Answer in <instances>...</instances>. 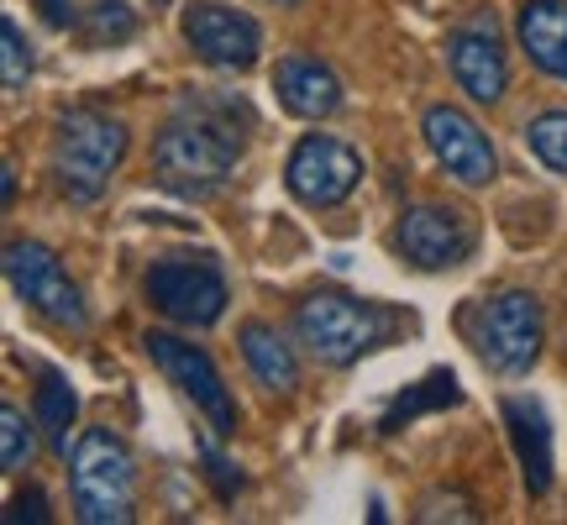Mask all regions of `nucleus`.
<instances>
[{
	"label": "nucleus",
	"mask_w": 567,
	"mask_h": 525,
	"mask_svg": "<svg viewBox=\"0 0 567 525\" xmlns=\"http://www.w3.org/2000/svg\"><path fill=\"white\" fill-rule=\"evenodd\" d=\"M284 184H289V195L300 205L331 210V205H342L347 195L363 184V158H358L342 137L310 132V137L295 142V153L284 163Z\"/></svg>",
	"instance_id": "nucleus-8"
},
{
	"label": "nucleus",
	"mask_w": 567,
	"mask_h": 525,
	"mask_svg": "<svg viewBox=\"0 0 567 525\" xmlns=\"http://www.w3.org/2000/svg\"><path fill=\"white\" fill-rule=\"evenodd\" d=\"M478 243V231L467 222V210L457 205H436V200H421L400 210V222H394V253L410 262V268H421V274H442L452 262H463Z\"/></svg>",
	"instance_id": "nucleus-9"
},
{
	"label": "nucleus",
	"mask_w": 567,
	"mask_h": 525,
	"mask_svg": "<svg viewBox=\"0 0 567 525\" xmlns=\"http://www.w3.org/2000/svg\"><path fill=\"white\" fill-rule=\"evenodd\" d=\"M384 326H389V316L379 305L352 300L342 289H316V295H305L295 305V331L310 347V358H321L326 368L358 363L368 347L384 342Z\"/></svg>",
	"instance_id": "nucleus-4"
},
{
	"label": "nucleus",
	"mask_w": 567,
	"mask_h": 525,
	"mask_svg": "<svg viewBox=\"0 0 567 525\" xmlns=\"http://www.w3.org/2000/svg\"><path fill=\"white\" fill-rule=\"evenodd\" d=\"M69 488L84 525H126L137 515V463L116 431L90 425L69 446Z\"/></svg>",
	"instance_id": "nucleus-2"
},
{
	"label": "nucleus",
	"mask_w": 567,
	"mask_h": 525,
	"mask_svg": "<svg viewBox=\"0 0 567 525\" xmlns=\"http://www.w3.org/2000/svg\"><path fill=\"white\" fill-rule=\"evenodd\" d=\"M32 425H27V415H21L17 404L6 400L0 404V467L6 473H21V467L32 463Z\"/></svg>",
	"instance_id": "nucleus-23"
},
{
	"label": "nucleus",
	"mask_w": 567,
	"mask_h": 525,
	"mask_svg": "<svg viewBox=\"0 0 567 525\" xmlns=\"http://www.w3.org/2000/svg\"><path fill=\"white\" fill-rule=\"evenodd\" d=\"M526 142L551 174H567V111H542V116L526 126Z\"/></svg>",
	"instance_id": "nucleus-21"
},
{
	"label": "nucleus",
	"mask_w": 567,
	"mask_h": 525,
	"mask_svg": "<svg viewBox=\"0 0 567 525\" xmlns=\"http://www.w3.org/2000/svg\"><path fill=\"white\" fill-rule=\"evenodd\" d=\"M274 90H279V105L289 116H305V122H321L342 105V80L326 69L321 59H305V53H289L274 69Z\"/></svg>",
	"instance_id": "nucleus-14"
},
{
	"label": "nucleus",
	"mask_w": 567,
	"mask_h": 525,
	"mask_svg": "<svg viewBox=\"0 0 567 525\" xmlns=\"http://www.w3.org/2000/svg\"><path fill=\"white\" fill-rule=\"evenodd\" d=\"M463 400V389H457V379L446 373V368H436V373H425L421 384H410L400 400L389 404L384 415H379V431L384 436H394V431H405L410 421H421L425 410H446V404Z\"/></svg>",
	"instance_id": "nucleus-18"
},
{
	"label": "nucleus",
	"mask_w": 567,
	"mask_h": 525,
	"mask_svg": "<svg viewBox=\"0 0 567 525\" xmlns=\"http://www.w3.org/2000/svg\"><path fill=\"white\" fill-rule=\"evenodd\" d=\"M80 32L90 48H105V42L116 48V42L137 38V17H132V6H122V0H95L90 17L80 21Z\"/></svg>",
	"instance_id": "nucleus-20"
},
{
	"label": "nucleus",
	"mask_w": 567,
	"mask_h": 525,
	"mask_svg": "<svg viewBox=\"0 0 567 525\" xmlns=\"http://www.w3.org/2000/svg\"><path fill=\"white\" fill-rule=\"evenodd\" d=\"M48 515H53V509H48V494H42V488H21L17 500H11V509H6V525H21V521L42 525Z\"/></svg>",
	"instance_id": "nucleus-25"
},
{
	"label": "nucleus",
	"mask_w": 567,
	"mask_h": 525,
	"mask_svg": "<svg viewBox=\"0 0 567 525\" xmlns=\"http://www.w3.org/2000/svg\"><path fill=\"white\" fill-rule=\"evenodd\" d=\"M252 132V105L237 95H210L195 90L179 101V116L153 137V168L158 184L184 200H210L221 195L237 158L247 153Z\"/></svg>",
	"instance_id": "nucleus-1"
},
{
	"label": "nucleus",
	"mask_w": 567,
	"mask_h": 525,
	"mask_svg": "<svg viewBox=\"0 0 567 525\" xmlns=\"http://www.w3.org/2000/svg\"><path fill=\"white\" fill-rule=\"evenodd\" d=\"M0 195H6V205L17 200V163H6V168H0Z\"/></svg>",
	"instance_id": "nucleus-27"
},
{
	"label": "nucleus",
	"mask_w": 567,
	"mask_h": 525,
	"mask_svg": "<svg viewBox=\"0 0 567 525\" xmlns=\"http://www.w3.org/2000/svg\"><path fill=\"white\" fill-rule=\"evenodd\" d=\"M184 42L195 48V59H205L210 69H252L264 53V27L221 0H200L184 11Z\"/></svg>",
	"instance_id": "nucleus-11"
},
{
	"label": "nucleus",
	"mask_w": 567,
	"mask_h": 525,
	"mask_svg": "<svg viewBox=\"0 0 567 525\" xmlns=\"http://www.w3.org/2000/svg\"><path fill=\"white\" fill-rule=\"evenodd\" d=\"M515 38L542 74L567 80V0H526L515 17Z\"/></svg>",
	"instance_id": "nucleus-16"
},
{
	"label": "nucleus",
	"mask_w": 567,
	"mask_h": 525,
	"mask_svg": "<svg viewBox=\"0 0 567 525\" xmlns=\"http://www.w3.org/2000/svg\"><path fill=\"white\" fill-rule=\"evenodd\" d=\"M446 63H452V80L463 84L478 105L505 101L509 63H505V48H499V27H494L488 11L467 17L463 27L446 32Z\"/></svg>",
	"instance_id": "nucleus-13"
},
{
	"label": "nucleus",
	"mask_w": 567,
	"mask_h": 525,
	"mask_svg": "<svg viewBox=\"0 0 567 525\" xmlns=\"http://www.w3.org/2000/svg\"><path fill=\"white\" fill-rule=\"evenodd\" d=\"M499 415L509 425V442H515V457H520V473H526L530 494H547L551 488V421L547 410L526 394H509L499 404Z\"/></svg>",
	"instance_id": "nucleus-15"
},
{
	"label": "nucleus",
	"mask_w": 567,
	"mask_h": 525,
	"mask_svg": "<svg viewBox=\"0 0 567 525\" xmlns=\"http://www.w3.org/2000/svg\"><path fill=\"white\" fill-rule=\"evenodd\" d=\"M142 347H147V358L163 368V379H168V384H179L184 394L195 400V410L210 421L216 436H231V431H237V400H231L221 368L210 363V352H205V347L184 342V337H174V331H147Z\"/></svg>",
	"instance_id": "nucleus-7"
},
{
	"label": "nucleus",
	"mask_w": 567,
	"mask_h": 525,
	"mask_svg": "<svg viewBox=\"0 0 567 525\" xmlns=\"http://www.w3.org/2000/svg\"><path fill=\"white\" fill-rule=\"evenodd\" d=\"M200 463H205V478L216 484V494H221V500H231V494L243 488V473L226 463V457H221V452H216L210 442H200Z\"/></svg>",
	"instance_id": "nucleus-24"
},
{
	"label": "nucleus",
	"mask_w": 567,
	"mask_h": 525,
	"mask_svg": "<svg viewBox=\"0 0 567 525\" xmlns=\"http://www.w3.org/2000/svg\"><path fill=\"white\" fill-rule=\"evenodd\" d=\"M38 6V17L53 27V32H69L74 21H80V11H74V0H32Z\"/></svg>",
	"instance_id": "nucleus-26"
},
{
	"label": "nucleus",
	"mask_w": 567,
	"mask_h": 525,
	"mask_svg": "<svg viewBox=\"0 0 567 525\" xmlns=\"http://www.w3.org/2000/svg\"><path fill=\"white\" fill-rule=\"evenodd\" d=\"M153 6H168V0H153Z\"/></svg>",
	"instance_id": "nucleus-29"
},
{
	"label": "nucleus",
	"mask_w": 567,
	"mask_h": 525,
	"mask_svg": "<svg viewBox=\"0 0 567 525\" xmlns=\"http://www.w3.org/2000/svg\"><path fill=\"white\" fill-rule=\"evenodd\" d=\"M126 158V126L105 111H63L59 132H53V184H59L69 200H101L111 174Z\"/></svg>",
	"instance_id": "nucleus-3"
},
{
	"label": "nucleus",
	"mask_w": 567,
	"mask_h": 525,
	"mask_svg": "<svg viewBox=\"0 0 567 525\" xmlns=\"http://www.w3.org/2000/svg\"><path fill=\"white\" fill-rule=\"evenodd\" d=\"M74 415H80V400H74L69 379H63L59 368H42V379H38V425H42V436L53 442V452H63V457H69V425H74Z\"/></svg>",
	"instance_id": "nucleus-19"
},
{
	"label": "nucleus",
	"mask_w": 567,
	"mask_h": 525,
	"mask_svg": "<svg viewBox=\"0 0 567 525\" xmlns=\"http://www.w3.org/2000/svg\"><path fill=\"white\" fill-rule=\"evenodd\" d=\"M542 342H547V316L526 289H505L473 310V352L494 373H526L542 358Z\"/></svg>",
	"instance_id": "nucleus-5"
},
{
	"label": "nucleus",
	"mask_w": 567,
	"mask_h": 525,
	"mask_svg": "<svg viewBox=\"0 0 567 525\" xmlns=\"http://www.w3.org/2000/svg\"><path fill=\"white\" fill-rule=\"evenodd\" d=\"M421 132H425V147L436 153V163H442L457 184H467V189H478V184H488L499 174V158H494L488 132L473 122L467 111H457V105H431L421 116Z\"/></svg>",
	"instance_id": "nucleus-12"
},
{
	"label": "nucleus",
	"mask_w": 567,
	"mask_h": 525,
	"mask_svg": "<svg viewBox=\"0 0 567 525\" xmlns=\"http://www.w3.org/2000/svg\"><path fill=\"white\" fill-rule=\"evenodd\" d=\"M274 6H300V0H274Z\"/></svg>",
	"instance_id": "nucleus-28"
},
{
	"label": "nucleus",
	"mask_w": 567,
	"mask_h": 525,
	"mask_svg": "<svg viewBox=\"0 0 567 525\" xmlns=\"http://www.w3.org/2000/svg\"><path fill=\"white\" fill-rule=\"evenodd\" d=\"M27 80H32V42L21 38V27L6 17L0 21V84H6V95H17Z\"/></svg>",
	"instance_id": "nucleus-22"
},
{
	"label": "nucleus",
	"mask_w": 567,
	"mask_h": 525,
	"mask_svg": "<svg viewBox=\"0 0 567 525\" xmlns=\"http://www.w3.org/2000/svg\"><path fill=\"white\" fill-rule=\"evenodd\" d=\"M6 279H11V289H17L21 300L32 305L38 316H48L53 326H69V331H84V326H90L80 284L69 279V268H63L42 243L6 247Z\"/></svg>",
	"instance_id": "nucleus-10"
},
{
	"label": "nucleus",
	"mask_w": 567,
	"mask_h": 525,
	"mask_svg": "<svg viewBox=\"0 0 567 525\" xmlns=\"http://www.w3.org/2000/svg\"><path fill=\"white\" fill-rule=\"evenodd\" d=\"M142 289H147L153 310H163L168 321H179V326H216L226 316V279L205 253L200 258L195 253L158 258L147 268Z\"/></svg>",
	"instance_id": "nucleus-6"
},
{
	"label": "nucleus",
	"mask_w": 567,
	"mask_h": 525,
	"mask_svg": "<svg viewBox=\"0 0 567 525\" xmlns=\"http://www.w3.org/2000/svg\"><path fill=\"white\" fill-rule=\"evenodd\" d=\"M243 358L252 368V379L274 394H289V389L300 384V358H295V347L284 342L274 326L264 321H247L243 326Z\"/></svg>",
	"instance_id": "nucleus-17"
}]
</instances>
